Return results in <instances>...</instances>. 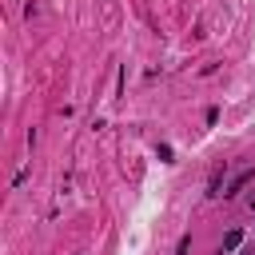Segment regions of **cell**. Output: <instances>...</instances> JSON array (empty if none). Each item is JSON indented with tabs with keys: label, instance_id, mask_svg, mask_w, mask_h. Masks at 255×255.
<instances>
[{
	"label": "cell",
	"instance_id": "7a4b0ae2",
	"mask_svg": "<svg viewBox=\"0 0 255 255\" xmlns=\"http://www.w3.org/2000/svg\"><path fill=\"white\" fill-rule=\"evenodd\" d=\"M239 243H243V231H239V228H231L228 235H223V251H235Z\"/></svg>",
	"mask_w": 255,
	"mask_h": 255
},
{
	"label": "cell",
	"instance_id": "3957f363",
	"mask_svg": "<svg viewBox=\"0 0 255 255\" xmlns=\"http://www.w3.org/2000/svg\"><path fill=\"white\" fill-rule=\"evenodd\" d=\"M243 255H255V243H251V247H247V251H243Z\"/></svg>",
	"mask_w": 255,
	"mask_h": 255
},
{
	"label": "cell",
	"instance_id": "6da1fadb",
	"mask_svg": "<svg viewBox=\"0 0 255 255\" xmlns=\"http://www.w3.org/2000/svg\"><path fill=\"white\" fill-rule=\"evenodd\" d=\"M251 176H255V172H251V168H243V172H239V176L228 183V191H223V196H235V191H243V187L251 183Z\"/></svg>",
	"mask_w": 255,
	"mask_h": 255
}]
</instances>
